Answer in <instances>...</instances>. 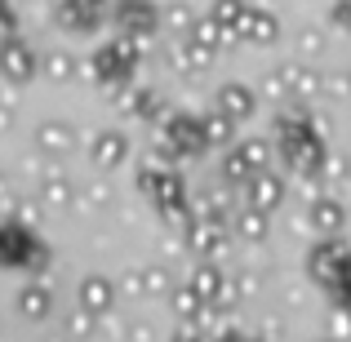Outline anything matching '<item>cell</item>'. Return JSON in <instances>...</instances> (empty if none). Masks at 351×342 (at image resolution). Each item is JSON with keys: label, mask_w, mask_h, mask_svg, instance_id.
I'll use <instances>...</instances> for the list:
<instances>
[{"label": "cell", "mask_w": 351, "mask_h": 342, "mask_svg": "<svg viewBox=\"0 0 351 342\" xmlns=\"http://www.w3.org/2000/svg\"><path fill=\"white\" fill-rule=\"evenodd\" d=\"M36 71V58H32V49H27L23 40H0V76L5 80H27Z\"/></svg>", "instance_id": "obj_1"}, {"label": "cell", "mask_w": 351, "mask_h": 342, "mask_svg": "<svg viewBox=\"0 0 351 342\" xmlns=\"http://www.w3.org/2000/svg\"><path fill=\"white\" fill-rule=\"evenodd\" d=\"M18 311H23L27 320H40L45 311H49V293H45V284H27V289L18 293Z\"/></svg>", "instance_id": "obj_2"}, {"label": "cell", "mask_w": 351, "mask_h": 342, "mask_svg": "<svg viewBox=\"0 0 351 342\" xmlns=\"http://www.w3.org/2000/svg\"><path fill=\"white\" fill-rule=\"evenodd\" d=\"M36 138H40V147H67V129L62 125H45Z\"/></svg>", "instance_id": "obj_3"}, {"label": "cell", "mask_w": 351, "mask_h": 342, "mask_svg": "<svg viewBox=\"0 0 351 342\" xmlns=\"http://www.w3.org/2000/svg\"><path fill=\"white\" fill-rule=\"evenodd\" d=\"M9 32H14V14L0 5V40H9Z\"/></svg>", "instance_id": "obj_4"}, {"label": "cell", "mask_w": 351, "mask_h": 342, "mask_svg": "<svg viewBox=\"0 0 351 342\" xmlns=\"http://www.w3.org/2000/svg\"><path fill=\"white\" fill-rule=\"evenodd\" d=\"M85 298H89V302H103V298H107V289H103V280H89V289H85Z\"/></svg>", "instance_id": "obj_5"}, {"label": "cell", "mask_w": 351, "mask_h": 342, "mask_svg": "<svg viewBox=\"0 0 351 342\" xmlns=\"http://www.w3.org/2000/svg\"><path fill=\"white\" fill-rule=\"evenodd\" d=\"M49 76H67V58H58V53H53V58H49Z\"/></svg>", "instance_id": "obj_6"}, {"label": "cell", "mask_w": 351, "mask_h": 342, "mask_svg": "<svg viewBox=\"0 0 351 342\" xmlns=\"http://www.w3.org/2000/svg\"><path fill=\"white\" fill-rule=\"evenodd\" d=\"M9 125H14V107L0 103V129H9Z\"/></svg>", "instance_id": "obj_7"}, {"label": "cell", "mask_w": 351, "mask_h": 342, "mask_svg": "<svg viewBox=\"0 0 351 342\" xmlns=\"http://www.w3.org/2000/svg\"><path fill=\"white\" fill-rule=\"evenodd\" d=\"M0 205H9V178L0 173Z\"/></svg>", "instance_id": "obj_8"}]
</instances>
